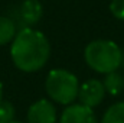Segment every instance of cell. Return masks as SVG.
Masks as SVG:
<instances>
[{"label":"cell","instance_id":"obj_1","mask_svg":"<svg viewBox=\"0 0 124 123\" xmlns=\"http://www.w3.org/2000/svg\"><path fill=\"white\" fill-rule=\"evenodd\" d=\"M10 57L15 67L20 71H39L51 57L49 41L42 32L32 28H22L12 41Z\"/></svg>","mask_w":124,"mask_h":123},{"label":"cell","instance_id":"obj_2","mask_svg":"<svg viewBox=\"0 0 124 123\" xmlns=\"http://www.w3.org/2000/svg\"><path fill=\"white\" fill-rule=\"evenodd\" d=\"M124 52L110 39H95L84 49V60L87 65L98 74H108L117 71L123 65Z\"/></svg>","mask_w":124,"mask_h":123},{"label":"cell","instance_id":"obj_3","mask_svg":"<svg viewBox=\"0 0 124 123\" xmlns=\"http://www.w3.org/2000/svg\"><path fill=\"white\" fill-rule=\"evenodd\" d=\"M45 90L52 101L63 106H69L78 98L79 81L77 75L68 70L62 68L52 70L46 77Z\"/></svg>","mask_w":124,"mask_h":123},{"label":"cell","instance_id":"obj_4","mask_svg":"<svg viewBox=\"0 0 124 123\" xmlns=\"http://www.w3.org/2000/svg\"><path fill=\"white\" fill-rule=\"evenodd\" d=\"M104 96H105V90H104L102 81L97 78L87 80L82 86H79V91H78L79 103L90 109L98 106L104 100Z\"/></svg>","mask_w":124,"mask_h":123},{"label":"cell","instance_id":"obj_5","mask_svg":"<svg viewBox=\"0 0 124 123\" xmlns=\"http://www.w3.org/2000/svg\"><path fill=\"white\" fill-rule=\"evenodd\" d=\"M28 123H56V109L51 100L40 98L28 110Z\"/></svg>","mask_w":124,"mask_h":123},{"label":"cell","instance_id":"obj_6","mask_svg":"<svg viewBox=\"0 0 124 123\" xmlns=\"http://www.w3.org/2000/svg\"><path fill=\"white\" fill-rule=\"evenodd\" d=\"M59 123H98L93 109L78 103L69 104L62 112Z\"/></svg>","mask_w":124,"mask_h":123},{"label":"cell","instance_id":"obj_7","mask_svg":"<svg viewBox=\"0 0 124 123\" xmlns=\"http://www.w3.org/2000/svg\"><path fill=\"white\" fill-rule=\"evenodd\" d=\"M43 16V7L39 0H25L19 6V18L20 20L28 25H36Z\"/></svg>","mask_w":124,"mask_h":123},{"label":"cell","instance_id":"obj_8","mask_svg":"<svg viewBox=\"0 0 124 123\" xmlns=\"http://www.w3.org/2000/svg\"><path fill=\"white\" fill-rule=\"evenodd\" d=\"M102 86H104L105 93H108L110 96H117V94H120L123 91V88H124V77L118 71L108 72L104 77Z\"/></svg>","mask_w":124,"mask_h":123},{"label":"cell","instance_id":"obj_9","mask_svg":"<svg viewBox=\"0 0 124 123\" xmlns=\"http://www.w3.org/2000/svg\"><path fill=\"white\" fill-rule=\"evenodd\" d=\"M16 33V23L13 22V19L0 16V46L12 42Z\"/></svg>","mask_w":124,"mask_h":123},{"label":"cell","instance_id":"obj_10","mask_svg":"<svg viewBox=\"0 0 124 123\" xmlns=\"http://www.w3.org/2000/svg\"><path fill=\"white\" fill-rule=\"evenodd\" d=\"M101 123H124V101L111 104L104 112Z\"/></svg>","mask_w":124,"mask_h":123},{"label":"cell","instance_id":"obj_11","mask_svg":"<svg viewBox=\"0 0 124 123\" xmlns=\"http://www.w3.org/2000/svg\"><path fill=\"white\" fill-rule=\"evenodd\" d=\"M15 120V107L9 101H0V123H10Z\"/></svg>","mask_w":124,"mask_h":123},{"label":"cell","instance_id":"obj_12","mask_svg":"<svg viewBox=\"0 0 124 123\" xmlns=\"http://www.w3.org/2000/svg\"><path fill=\"white\" fill-rule=\"evenodd\" d=\"M110 12L116 19L124 20V0H111Z\"/></svg>","mask_w":124,"mask_h":123},{"label":"cell","instance_id":"obj_13","mask_svg":"<svg viewBox=\"0 0 124 123\" xmlns=\"http://www.w3.org/2000/svg\"><path fill=\"white\" fill-rule=\"evenodd\" d=\"M1 98H3V84L0 81V101H1Z\"/></svg>","mask_w":124,"mask_h":123},{"label":"cell","instance_id":"obj_14","mask_svg":"<svg viewBox=\"0 0 124 123\" xmlns=\"http://www.w3.org/2000/svg\"><path fill=\"white\" fill-rule=\"evenodd\" d=\"M10 123H22V122H17V120H13V122H10Z\"/></svg>","mask_w":124,"mask_h":123},{"label":"cell","instance_id":"obj_15","mask_svg":"<svg viewBox=\"0 0 124 123\" xmlns=\"http://www.w3.org/2000/svg\"><path fill=\"white\" fill-rule=\"evenodd\" d=\"M123 77H124V75H123Z\"/></svg>","mask_w":124,"mask_h":123}]
</instances>
